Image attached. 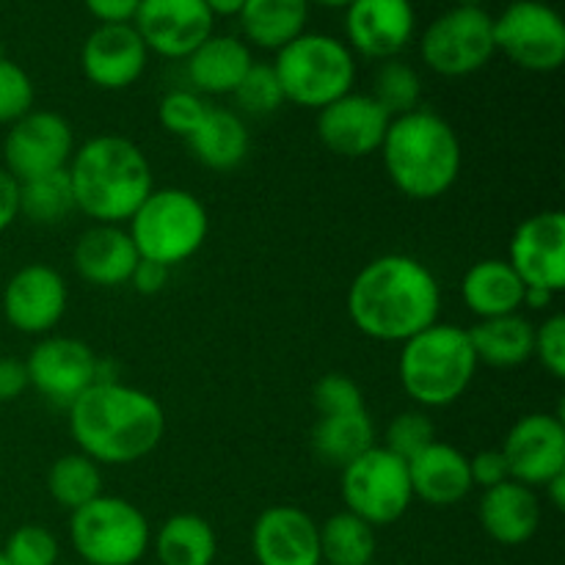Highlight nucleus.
<instances>
[{"mask_svg": "<svg viewBox=\"0 0 565 565\" xmlns=\"http://www.w3.org/2000/svg\"><path fill=\"white\" fill-rule=\"evenodd\" d=\"M0 552L9 565H58L61 557L58 539L44 524H20Z\"/></svg>", "mask_w": 565, "mask_h": 565, "instance_id": "obj_38", "label": "nucleus"}, {"mask_svg": "<svg viewBox=\"0 0 565 565\" xmlns=\"http://www.w3.org/2000/svg\"><path fill=\"white\" fill-rule=\"evenodd\" d=\"M25 370L44 401L70 408L88 386L97 384L103 362L75 337H42L28 353Z\"/></svg>", "mask_w": 565, "mask_h": 565, "instance_id": "obj_13", "label": "nucleus"}, {"mask_svg": "<svg viewBox=\"0 0 565 565\" xmlns=\"http://www.w3.org/2000/svg\"><path fill=\"white\" fill-rule=\"evenodd\" d=\"M185 141L193 158L210 171H235L252 149L246 121L230 108H207L204 119Z\"/></svg>", "mask_w": 565, "mask_h": 565, "instance_id": "obj_27", "label": "nucleus"}, {"mask_svg": "<svg viewBox=\"0 0 565 565\" xmlns=\"http://www.w3.org/2000/svg\"><path fill=\"white\" fill-rule=\"evenodd\" d=\"M149 50L132 25H97L81 50V70L92 86L121 92L141 81Z\"/></svg>", "mask_w": 565, "mask_h": 565, "instance_id": "obj_20", "label": "nucleus"}, {"mask_svg": "<svg viewBox=\"0 0 565 565\" xmlns=\"http://www.w3.org/2000/svg\"><path fill=\"white\" fill-rule=\"evenodd\" d=\"M379 152L392 185L414 202L445 196L461 177V138L436 110L417 108L392 119Z\"/></svg>", "mask_w": 565, "mask_h": 565, "instance_id": "obj_4", "label": "nucleus"}, {"mask_svg": "<svg viewBox=\"0 0 565 565\" xmlns=\"http://www.w3.org/2000/svg\"><path fill=\"white\" fill-rule=\"evenodd\" d=\"M20 218V182L0 166V232Z\"/></svg>", "mask_w": 565, "mask_h": 565, "instance_id": "obj_47", "label": "nucleus"}, {"mask_svg": "<svg viewBox=\"0 0 565 565\" xmlns=\"http://www.w3.org/2000/svg\"><path fill=\"white\" fill-rule=\"evenodd\" d=\"M75 210L70 177L64 171L20 182V215L31 224L55 226Z\"/></svg>", "mask_w": 565, "mask_h": 565, "instance_id": "obj_34", "label": "nucleus"}, {"mask_svg": "<svg viewBox=\"0 0 565 565\" xmlns=\"http://www.w3.org/2000/svg\"><path fill=\"white\" fill-rule=\"evenodd\" d=\"M152 546L160 565H213L218 555L213 524L199 513H174L166 519Z\"/></svg>", "mask_w": 565, "mask_h": 565, "instance_id": "obj_30", "label": "nucleus"}, {"mask_svg": "<svg viewBox=\"0 0 565 565\" xmlns=\"http://www.w3.org/2000/svg\"><path fill=\"white\" fill-rule=\"evenodd\" d=\"M75 154L72 125L55 110H28L3 138V169L17 182L39 180L70 166Z\"/></svg>", "mask_w": 565, "mask_h": 565, "instance_id": "obj_12", "label": "nucleus"}, {"mask_svg": "<svg viewBox=\"0 0 565 565\" xmlns=\"http://www.w3.org/2000/svg\"><path fill=\"white\" fill-rule=\"evenodd\" d=\"M552 301H555V296H552V292L539 290V287H527V290H524V303H522V307H527V309H550Z\"/></svg>", "mask_w": 565, "mask_h": 565, "instance_id": "obj_50", "label": "nucleus"}, {"mask_svg": "<svg viewBox=\"0 0 565 565\" xmlns=\"http://www.w3.org/2000/svg\"><path fill=\"white\" fill-rule=\"evenodd\" d=\"M478 364L467 329L434 323L403 342L397 379L419 408H445L472 386Z\"/></svg>", "mask_w": 565, "mask_h": 565, "instance_id": "obj_5", "label": "nucleus"}, {"mask_svg": "<svg viewBox=\"0 0 565 565\" xmlns=\"http://www.w3.org/2000/svg\"><path fill=\"white\" fill-rule=\"evenodd\" d=\"M524 281L508 259H480L463 274L461 301L478 320L522 312Z\"/></svg>", "mask_w": 565, "mask_h": 565, "instance_id": "obj_26", "label": "nucleus"}, {"mask_svg": "<svg viewBox=\"0 0 565 565\" xmlns=\"http://www.w3.org/2000/svg\"><path fill=\"white\" fill-rule=\"evenodd\" d=\"M467 334L478 362L489 364V367L511 370L522 367L533 359L535 326L522 312L478 320L472 329H467Z\"/></svg>", "mask_w": 565, "mask_h": 565, "instance_id": "obj_28", "label": "nucleus"}, {"mask_svg": "<svg viewBox=\"0 0 565 565\" xmlns=\"http://www.w3.org/2000/svg\"><path fill=\"white\" fill-rule=\"evenodd\" d=\"M508 265L524 287L561 296L565 290V213L544 210L516 226L508 246Z\"/></svg>", "mask_w": 565, "mask_h": 565, "instance_id": "obj_15", "label": "nucleus"}, {"mask_svg": "<svg viewBox=\"0 0 565 565\" xmlns=\"http://www.w3.org/2000/svg\"><path fill=\"white\" fill-rule=\"evenodd\" d=\"M70 541L83 565H136L152 546V530L130 500L99 494L72 511Z\"/></svg>", "mask_w": 565, "mask_h": 565, "instance_id": "obj_8", "label": "nucleus"}, {"mask_svg": "<svg viewBox=\"0 0 565 565\" xmlns=\"http://www.w3.org/2000/svg\"><path fill=\"white\" fill-rule=\"evenodd\" d=\"M511 480L527 489H544L565 475V423L563 414L535 412L516 419L500 447Z\"/></svg>", "mask_w": 565, "mask_h": 565, "instance_id": "obj_14", "label": "nucleus"}, {"mask_svg": "<svg viewBox=\"0 0 565 565\" xmlns=\"http://www.w3.org/2000/svg\"><path fill=\"white\" fill-rule=\"evenodd\" d=\"M390 116L370 94H345L318 110V138L329 152L359 160L375 154L390 130Z\"/></svg>", "mask_w": 565, "mask_h": 565, "instance_id": "obj_19", "label": "nucleus"}, {"mask_svg": "<svg viewBox=\"0 0 565 565\" xmlns=\"http://www.w3.org/2000/svg\"><path fill=\"white\" fill-rule=\"evenodd\" d=\"M370 97L386 110L390 119H397V116H406L419 108V103H423V77L412 64L401 58L381 61Z\"/></svg>", "mask_w": 565, "mask_h": 565, "instance_id": "obj_35", "label": "nucleus"}, {"mask_svg": "<svg viewBox=\"0 0 565 565\" xmlns=\"http://www.w3.org/2000/svg\"><path fill=\"white\" fill-rule=\"evenodd\" d=\"M452 3H456V6H480L483 0H452Z\"/></svg>", "mask_w": 565, "mask_h": 565, "instance_id": "obj_52", "label": "nucleus"}, {"mask_svg": "<svg viewBox=\"0 0 565 565\" xmlns=\"http://www.w3.org/2000/svg\"><path fill=\"white\" fill-rule=\"evenodd\" d=\"M320 557L329 565H373L375 527L351 511L334 513L320 527Z\"/></svg>", "mask_w": 565, "mask_h": 565, "instance_id": "obj_33", "label": "nucleus"}, {"mask_svg": "<svg viewBox=\"0 0 565 565\" xmlns=\"http://www.w3.org/2000/svg\"><path fill=\"white\" fill-rule=\"evenodd\" d=\"M36 88L31 75L14 58L0 53V125H14L17 119L33 110Z\"/></svg>", "mask_w": 565, "mask_h": 565, "instance_id": "obj_39", "label": "nucleus"}, {"mask_svg": "<svg viewBox=\"0 0 565 565\" xmlns=\"http://www.w3.org/2000/svg\"><path fill=\"white\" fill-rule=\"evenodd\" d=\"M66 177L75 210L94 224H127L154 191L147 154L125 136H94L75 147Z\"/></svg>", "mask_w": 565, "mask_h": 565, "instance_id": "obj_3", "label": "nucleus"}, {"mask_svg": "<svg viewBox=\"0 0 565 565\" xmlns=\"http://www.w3.org/2000/svg\"><path fill=\"white\" fill-rule=\"evenodd\" d=\"M99 25H132L141 0H83Z\"/></svg>", "mask_w": 565, "mask_h": 565, "instance_id": "obj_45", "label": "nucleus"}, {"mask_svg": "<svg viewBox=\"0 0 565 565\" xmlns=\"http://www.w3.org/2000/svg\"><path fill=\"white\" fill-rule=\"evenodd\" d=\"M166 281H169V268H163L158 263H149V259H138L136 270L130 276L132 290L141 292V296H154V292L163 290Z\"/></svg>", "mask_w": 565, "mask_h": 565, "instance_id": "obj_46", "label": "nucleus"}, {"mask_svg": "<svg viewBox=\"0 0 565 565\" xmlns=\"http://www.w3.org/2000/svg\"><path fill=\"white\" fill-rule=\"evenodd\" d=\"M494 53V17L483 6H452L419 39V58L441 77L475 75Z\"/></svg>", "mask_w": 565, "mask_h": 565, "instance_id": "obj_10", "label": "nucleus"}, {"mask_svg": "<svg viewBox=\"0 0 565 565\" xmlns=\"http://www.w3.org/2000/svg\"><path fill=\"white\" fill-rule=\"evenodd\" d=\"M141 259L177 268L196 257L210 235L207 207L185 188H154L127 221Z\"/></svg>", "mask_w": 565, "mask_h": 565, "instance_id": "obj_6", "label": "nucleus"}, {"mask_svg": "<svg viewBox=\"0 0 565 565\" xmlns=\"http://www.w3.org/2000/svg\"><path fill=\"white\" fill-rule=\"evenodd\" d=\"M312 403L318 417L323 414H348V412H362L364 395L359 390V384L353 379L342 373H329L315 384L312 390Z\"/></svg>", "mask_w": 565, "mask_h": 565, "instance_id": "obj_41", "label": "nucleus"}, {"mask_svg": "<svg viewBox=\"0 0 565 565\" xmlns=\"http://www.w3.org/2000/svg\"><path fill=\"white\" fill-rule=\"evenodd\" d=\"M70 436L77 452L99 467H127L163 441L166 412L149 392L99 379L70 408Z\"/></svg>", "mask_w": 565, "mask_h": 565, "instance_id": "obj_2", "label": "nucleus"}, {"mask_svg": "<svg viewBox=\"0 0 565 565\" xmlns=\"http://www.w3.org/2000/svg\"><path fill=\"white\" fill-rule=\"evenodd\" d=\"M436 441V425L428 417L425 408H412V412H401L390 425H386L384 434V450H390L392 456L403 458V461H412L414 456L430 447Z\"/></svg>", "mask_w": 565, "mask_h": 565, "instance_id": "obj_37", "label": "nucleus"}, {"mask_svg": "<svg viewBox=\"0 0 565 565\" xmlns=\"http://www.w3.org/2000/svg\"><path fill=\"white\" fill-rule=\"evenodd\" d=\"M138 259L141 257L136 243L119 224H94L77 237L72 248V265L77 276L94 287L130 285Z\"/></svg>", "mask_w": 565, "mask_h": 565, "instance_id": "obj_22", "label": "nucleus"}, {"mask_svg": "<svg viewBox=\"0 0 565 565\" xmlns=\"http://www.w3.org/2000/svg\"><path fill=\"white\" fill-rule=\"evenodd\" d=\"M237 20L248 44L279 53L285 44L307 33L309 0H246Z\"/></svg>", "mask_w": 565, "mask_h": 565, "instance_id": "obj_29", "label": "nucleus"}, {"mask_svg": "<svg viewBox=\"0 0 565 565\" xmlns=\"http://www.w3.org/2000/svg\"><path fill=\"white\" fill-rule=\"evenodd\" d=\"M469 475H472V486H480L483 491L511 480V472H508V463L500 450H480L478 456L469 458Z\"/></svg>", "mask_w": 565, "mask_h": 565, "instance_id": "obj_43", "label": "nucleus"}, {"mask_svg": "<svg viewBox=\"0 0 565 565\" xmlns=\"http://www.w3.org/2000/svg\"><path fill=\"white\" fill-rule=\"evenodd\" d=\"M232 97L237 99L241 110L248 116H270L287 103L274 64H263V61H254L252 70L246 72V77H243Z\"/></svg>", "mask_w": 565, "mask_h": 565, "instance_id": "obj_36", "label": "nucleus"}, {"mask_svg": "<svg viewBox=\"0 0 565 565\" xmlns=\"http://www.w3.org/2000/svg\"><path fill=\"white\" fill-rule=\"evenodd\" d=\"M373 565H375V563H373Z\"/></svg>", "mask_w": 565, "mask_h": 565, "instance_id": "obj_54", "label": "nucleus"}, {"mask_svg": "<svg viewBox=\"0 0 565 565\" xmlns=\"http://www.w3.org/2000/svg\"><path fill=\"white\" fill-rule=\"evenodd\" d=\"M544 497L550 500V505L555 508V511H565V475L550 480V483L544 486Z\"/></svg>", "mask_w": 565, "mask_h": 565, "instance_id": "obj_49", "label": "nucleus"}, {"mask_svg": "<svg viewBox=\"0 0 565 565\" xmlns=\"http://www.w3.org/2000/svg\"><path fill=\"white\" fill-rule=\"evenodd\" d=\"M533 356L544 364L552 379H565V318L550 315L541 326H535Z\"/></svg>", "mask_w": 565, "mask_h": 565, "instance_id": "obj_42", "label": "nucleus"}, {"mask_svg": "<svg viewBox=\"0 0 565 565\" xmlns=\"http://www.w3.org/2000/svg\"><path fill=\"white\" fill-rule=\"evenodd\" d=\"M276 77L285 99L320 110L353 92L356 58L342 39L329 33H301L276 53Z\"/></svg>", "mask_w": 565, "mask_h": 565, "instance_id": "obj_7", "label": "nucleus"}, {"mask_svg": "<svg viewBox=\"0 0 565 565\" xmlns=\"http://www.w3.org/2000/svg\"><path fill=\"white\" fill-rule=\"evenodd\" d=\"M309 3L326 6V9H348V6H351L353 0H309Z\"/></svg>", "mask_w": 565, "mask_h": 565, "instance_id": "obj_51", "label": "nucleus"}, {"mask_svg": "<svg viewBox=\"0 0 565 565\" xmlns=\"http://www.w3.org/2000/svg\"><path fill=\"white\" fill-rule=\"evenodd\" d=\"M0 565H9V563H6V557H3V552H0Z\"/></svg>", "mask_w": 565, "mask_h": 565, "instance_id": "obj_53", "label": "nucleus"}, {"mask_svg": "<svg viewBox=\"0 0 565 565\" xmlns=\"http://www.w3.org/2000/svg\"><path fill=\"white\" fill-rule=\"evenodd\" d=\"M213 17H237L246 0H202Z\"/></svg>", "mask_w": 565, "mask_h": 565, "instance_id": "obj_48", "label": "nucleus"}, {"mask_svg": "<svg viewBox=\"0 0 565 565\" xmlns=\"http://www.w3.org/2000/svg\"><path fill=\"white\" fill-rule=\"evenodd\" d=\"M494 47L519 70H561L565 61V22L544 0H513L494 17Z\"/></svg>", "mask_w": 565, "mask_h": 565, "instance_id": "obj_11", "label": "nucleus"}, {"mask_svg": "<svg viewBox=\"0 0 565 565\" xmlns=\"http://www.w3.org/2000/svg\"><path fill=\"white\" fill-rule=\"evenodd\" d=\"M252 47L230 33H213L185 58L188 81L196 94H235L246 72L252 70Z\"/></svg>", "mask_w": 565, "mask_h": 565, "instance_id": "obj_25", "label": "nucleus"}, {"mask_svg": "<svg viewBox=\"0 0 565 565\" xmlns=\"http://www.w3.org/2000/svg\"><path fill=\"white\" fill-rule=\"evenodd\" d=\"M213 25L215 17L202 0H141L132 20L149 53L182 61L213 36Z\"/></svg>", "mask_w": 565, "mask_h": 565, "instance_id": "obj_17", "label": "nucleus"}, {"mask_svg": "<svg viewBox=\"0 0 565 565\" xmlns=\"http://www.w3.org/2000/svg\"><path fill=\"white\" fill-rule=\"evenodd\" d=\"M408 483H412L414 500H423L425 505H458L475 489L472 475H469V456L445 441H434L408 461Z\"/></svg>", "mask_w": 565, "mask_h": 565, "instance_id": "obj_23", "label": "nucleus"}, {"mask_svg": "<svg viewBox=\"0 0 565 565\" xmlns=\"http://www.w3.org/2000/svg\"><path fill=\"white\" fill-rule=\"evenodd\" d=\"M340 491L345 511L364 519L370 527L401 522L414 502L408 463L379 445L342 467Z\"/></svg>", "mask_w": 565, "mask_h": 565, "instance_id": "obj_9", "label": "nucleus"}, {"mask_svg": "<svg viewBox=\"0 0 565 565\" xmlns=\"http://www.w3.org/2000/svg\"><path fill=\"white\" fill-rule=\"evenodd\" d=\"M252 552L257 565H323L320 524L296 505L268 508L254 522Z\"/></svg>", "mask_w": 565, "mask_h": 565, "instance_id": "obj_21", "label": "nucleus"}, {"mask_svg": "<svg viewBox=\"0 0 565 565\" xmlns=\"http://www.w3.org/2000/svg\"><path fill=\"white\" fill-rule=\"evenodd\" d=\"M480 527L491 541L502 546H522L539 533L541 500L535 489L505 480V483L486 489L478 505Z\"/></svg>", "mask_w": 565, "mask_h": 565, "instance_id": "obj_24", "label": "nucleus"}, {"mask_svg": "<svg viewBox=\"0 0 565 565\" xmlns=\"http://www.w3.org/2000/svg\"><path fill=\"white\" fill-rule=\"evenodd\" d=\"M210 105L204 103L202 94H196L193 88H174V92L166 94L158 105V121L166 132L177 138H188L199 127V121L204 119Z\"/></svg>", "mask_w": 565, "mask_h": 565, "instance_id": "obj_40", "label": "nucleus"}, {"mask_svg": "<svg viewBox=\"0 0 565 565\" xmlns=\"http://www.w3.org/2000/svg\"><path fill=\"white\" fill-rule=\"evenodd\" d=\"M417 28L412 0H353L345 9V36L351 53L373 61L397 58Z\"/></svg>", "mask_w": 565, "mask_h": 565, "instance_id": "obj_18", "label": "nucleus"}, {"mask_svg": "<svg viewBox=\"0 0 565 565\" xmlns=\"http://www.w3.org/2000/svg\"><path fill=\"white\" fill-rule=\"evenodd\" d=\"M348 315L375 342H406L439 323L441 287L434 270L408 254L375 257L348 287Z\"/></svg>", "mask_w": 565, "mask_h": 565, "instance_id": "obj_1", "label": "nucleus"}, {"mask_svg": "<svg viewBox=\"0 0 565 565\" xmlns=\"http://www.w3.org/2000/svg\"><path fill=\"white\" fill-rule=\"evenodd\" d=\"M66 303L64 276L44 263L22 265L3 287L6 323L28 337H47L64 320Z\"/></svg>", "mask_w": 565, "mask_h": 565, "instance_id": "obj_16", "label": "nucleus"}, {"mask_svg": "<svg viewBox=\"0 0 565 565\" xmlns=\"http://www.w3.org/2000/svg\"><path fill=\"white\" fill-rule=\"evenodd\" d=\"M375 447V425L367 408L348 414H323L312 428V450L329 467H348Z\"/></svg>", "mask_w": 565, "mask_h": 565, "instance_id": "obj_31", "label": "nucleus"}, {"mask_svg": "<svg viewBox=\"0 0 565 565\" xmlns=\"http://www.w3.org/2000/svg\"><path fill=\"white\" fill-rule=\"evenodd\" d=\"M28 390L31 381H28L25 359L0 356V403L20 401Z\"/></svg>", "mask_w": 565, "mask_h": 565, "instance_id": "obj_44", "label": "nucleus"}, {"mask_svg": "<svg viewBox=\"0 0 565 565\" xmlns=\"http://www.w3.org/2000/svg\"><path fill=\"white\" fill-rule=\"evenodd\" d=\"M47 494L66 511L88 505L103 491V467L83 452H66L47 469Z\"/></svg>", "mask_w": 565, "mask_h": 565, "instance_id": "obj_32", "label": "nucleus"}]
</instances>
